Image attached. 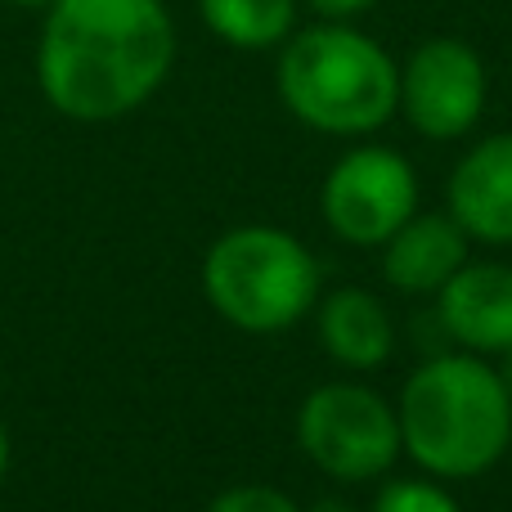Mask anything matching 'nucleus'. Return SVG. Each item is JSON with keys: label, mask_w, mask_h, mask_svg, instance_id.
<instances>
[{"label": "nucleus", "mask_w": 512, "mask_h": 512, "mask_svg": "<svg viewBox=\"0 0 512 512\" xmlns=\"http://www.w3.org/2000/svg\"><path fill=\"white\" fill-rule=\"evenodd\" d=\"M207 512H297V504L270 486H234L225 495H216Z\"/></svg>", "instance_id": "14"}, {"label": "nucleus", "mask_w": 512, "mask_h": 512, "mask_svg": "<svg viewBox=\"0 0 512 512\" xmlns=\"http://www.w3.org/2000/svg\"><path fill=\"white\" fill-rule=\"evenodd\" d=\"M499 378H504V382H508V391H512V346L504 351V369H499Z\"/></svg>", "instance_id": "18"}, {"label": "nucleus", "mask_w": 512, "mask_h": 512, "mask_svg": "<svg viewBox=\"0 0 512 512\" xmlns=\"http://www.w3.org/2000/svg\"><path fill=\"white\" fill-rule=\"evenodd\" d=\"M324 221L333 225L337 239L355 248L387 243L418 207V180L414 167L396 149H355L328 171L324 180Z\"/></svg>", "instance_id": "6"}, {"label": "nucleus", "mask_w": 512, "mask_h": 512, "mask_svg": "<svg viewBox=\"0 0 512 512\" xmlns=\"http://www.w3.org/2000/svg\"><path fill=\"white\" fill-rule=\"evenodd\" d=\"M5 468H9V436H5V427H0V477H5Z\"/></svg>", "instance_id": "16"}, {"label": "nucleus", "mask_w": 512, "mask_h": 512, "mask_svg": "<svg viewBox=\"0 0 512 512\" xmlns=\"http://www.w3.org/2000/svg\"><path fill=\"white\" fill-rule=\"evenodd\" d=\"M441 324L472 355H504L512 346V270L495 261H463L441 288Z\"/></svg>", "instance_id": "8"}, {"label": "nucleus", "mask_w": 512, "mask_h": 512, "mask_svg": "<svg viewBox=\"0 0 512 512\" xmlns=\"http://www.w3.org/2000/svg\"><path fill=\"white\" fill-rule=\"evenodd\" d=\"M198 14L234 50H270L297 27V0H198Z\"/></svg>", "instance_id": "12"}, {"label": "nucleus", "mask_w": 512, "mask_h": 512, "mask_svg": "<svg viewBox=\"0 0 512 512\" xmlns=\"http://www.w3.org/2000/svg\"><path fill=\"white\" fill-rule=\"evenodd\" d=\"M373 5H378V0H310V9L333 18V23H346V18H355V14H369Z\"/></svg>", "instance_id": "15"}, {"label": "nucleus", "mask_w": 512, "mask_h": 512, "mask_svg": "<svg viewBox=\"0 0 512 512\" xmlns=\"http://www.w3.org/2000/svg\"><path fill=\"white\" fill-rule=\"evenodd\" d=\"M279 95L310 131L364 135L396 113L400 68L373 36L328 18L283 41Z\"/></svg>", "instance_id": "3"}, {"label": "nucleus", "mask_w": 512, "mask_h": 512, "mask_svg": "<svg viewBox=\"0 0 512 512\" xmlns=\"http://www.w3.org/2000/svg\"><path fill=\"white\" fill-rule=\"evenodd\" d=\"M176 23L162 0H50L36 41V81L72 122L126 117L167 81Z\"/></svg>", "instance_id": "1"}, {"label": "nucleus", "mask_w": 512, "mask_h": 512, "mask_svg": "<svg viewBox=\"0 0 512 512\" xmlns=\"http://www.w3.org/2000/svg\"><path fill=\"white\" fill-rule=\"evenodd\" d=\"M310 512H355V508H346V504H337V499H324V504H315Z\"/></svg>", "instance_id": "17"}, {"label": "nucleus", "mask_w": 512, "mask_h": 512, "mask_svg": "<svg viewBox=\"0 0 512 512\" xmlns=\"http://www.w3.org/2000/svg\"><path fill=\"white\" fill-rule=\"evenodd\" d=\"M297 436L310 463L337 481H373L400 454L396 409L355 382L310 391L297 414Z\"/></svg>", "instance_id": "5"}, {"label": "nucleus", "mask_w": 512, "mask_h": 512, "mask_svg": "<svg viewBox=\"0 0 512 512\" xmlns=\"http://www.w3.org/2000/svg\"><path fill=\"white\" fill-rule=\"evenodd\" d=\"M373 512H459V504L432 481H391L373 499Z\"/></svg>", "instance_id": "13"}, {"label": "nucleus", "mask_w": 512, "mask_h": 512, "mask_svg": "<svg viewBox=\"0 0 512 512\" xmlns=\"http://www.w3.org/2000/svg\"><path fill=\"white\" fill-rule=\"evenodd\" d=\"M319 342L346 369H378L396 346L387 310L360 288H337L319 306Z\"/></svg>", "instance_id": "11"}, {"label": "nucleus", "mask_w": 512, "mask_h": 512, "mask_svg": "<svg viewBox=\"0 0 512 512\" xmlns=\"http://www.w3.org/2000/svg\"><path fill=\"white\" fill-rule=\"evenodd\" d=\"M400 113L427 140H459L486 108V63L459 36H432L400 68Z\"/></svg>", "instance_id": "7"}, {"label": "nucleus", "mask_w": 512, "mask_h": 512, "mask_svg": "<svg viewBox=\"0 0 512 512\" xmlns=\"http://www.w3.org/2000/svg\"><path fill=\"white\" fill-rule=\"evenodd\" d=\"M400 450L436 477H481L512 441V391L477 355H436L400 396Z\"/></svg>", "instance_id": "2"}, {"label": "nucleus", "mask_w": 512, "mask_h": 512, "mask_svg": "<svg viewBox=\"0 0 512 512\" xmlns=\"http://www.w3.org/2000/svg\"><path fill=\"white\" fill-rule=\"evenodd\" d=\"M203 292L234 328L279 333L315 306L319 265L292 234L274 225H243L212 243L203 261Z\"/></svg>", "instance_id": "4"}, {"label": "nucleus", "mask_w": 512, "mask_h": 512, "mask_svg": "<svg viewBox=\"0 0 512 512\" xmlns=\"http://www.w3.org/2000/svg\"><path fill=\"white\" fill-rule=\"evenodd\" d=\"M463 261H468V234L454 216H409L387 239L382 270L400 292H441Z\"/></svg>", "instance_id": "10"}, {"label": "nucleus", "mask_w": 512, "mask_h": 512, "mask_svg": "<svg viewBox=\"0 0 512 512\" xmlns=\"http://www.w3.org/2000/svg\"><path fill=\"white\" fill-rule=\"evenodd\" d=\"M450 216L468 239L512 243V135H490L454 167Z\"/></svg>", "instance_id": "9"}, {"label": "nucleus", "mask_w": 512, "mask_h": 512, "mask_svg": "<svg viewBox=\"0 0 512 512\" xmlns=\"http://www.w3.org/2000/svg\"><path fill=\"white\" fill-rule=\"evenodd\" d=\"M5 5H18V9H45L50 0H5Z\"/></svg>", "instance_id": "19"}]
</instances>
